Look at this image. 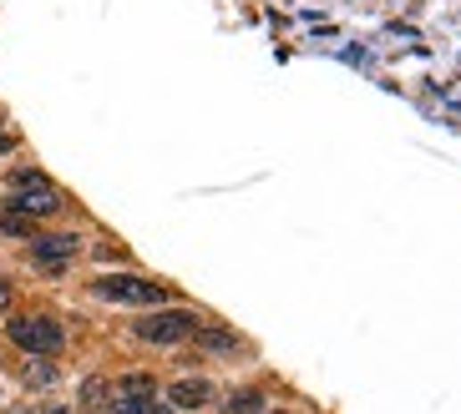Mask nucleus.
<instances>
[{
    "instance_id": "1",
    "label": "nucleus",
    "mask_w": 461,
    "mask_h": 414,
    "mask_svg": "<svg viewBox=\"0 0 461 414\" xmlns=\"http://www.w3.org/2000/svg\"><path fill=\"white\" fill-rule=\"evenodd\" d=\"M62 207V192L41 177V172H16L11 177V198H5V213H21V217H46Z\"/></svg>"
},
{
    "instance_id": "2",
    "label": "nucleus",
    "mask_w": 461,
    "mask_h": 414,
    "mask_svg": "<svg viewBox=\"0 0 461 414\" xmlns=\"http://www.w3.org/2000/svg\"><path fill=\"white\" fill-rule=\"evenodd\" d=\"M92 298H107V304H132V308H152V304H168L173 293L162 283H147V278H132V273H107L92 283Z\"/></svg>"
},
{
    "instance_id": "3",
    "label": "nucleus",
    "mask_w": 461,
    "mask_h": 414,
    "mask_svg": "<svg viewBox=\"0 0 461 414\" xmlns=\"http://www.w3.org/2000/svg\"><path fill=\"white\" fill-rule=\"evenodd\" d=\"M5 334H11V344H16V349L41 353V359H46V353H56L66 344L62 323L46 319V313H21V319H11V329H5Z\"/></svg>"
},
{
    "instance_id": "4",
    "label": "nucleus",
    "mask_w": 461,
    "mask_h": 414,
    "mask_svg": "<svg viewBox=\"0 0 461 414\" xmlns=\"http://www.w3.org/2000/svg\"><path fill=\"white\" fill-rule=\"evenodd\" d=\"M198 334V319L193 313H183V308H168V313H147L143 323H137V338H147V344H183V338Z\"/></svg>"
},
{
    "instance_id": "5",
    "label": "nucleus",
    "mask_w": 461,
    "mask_h": 414,
    "mask_svg": "<svg viewBox=\"0 0 461 414\" xmlns=\"http://www.w3.org/2000/svg\"><path fill=\"white\" fill-rule=\"evenodd\" d=\"M81 253V238L77 232H46V238H36L31 258L41 263V268H62V263H71Z\"/></svg>"
},
{
    "instance_id": "6",
    "label": "nucleus",
    "mask_w": 461,
    "mask_h": 414,
    "mask_svg": "<svg viewBox=\"0 0 461 414\" xmlns=\"http://www.w3.org/2000/svg\"><path fill=\"white\" fill-rule=\"evenodd\" d=\"M208 399H213V384H208V379H177V384H168V404H177V410H203Z\"/></svg>"
},
{
    "instance_id": "7",
    "label": "nucleus",
    "mask_w": 461,
    "mask_h": 414,
    "mask_svg": "<svg viewBox=\"0 0 461 414\" xmlns=\"http://www.w3.org/2000/svg\"><path fill=\"white\" fill-rule=\"evenodd\" d=\"M152 394H158L152 374H128V379H117V389H111V404H137V399H152Z\"/></svg>"
},
{
    "instance_id": "8",
    "label": "nucleus",
    "mask_w": 461,
    "mask_h": 414,
    "mask_svg": "<svg viewBox=\"0 0 461 414\" xmlns=\"http://www.w3.org/2000/svg\"><path fill=\"white\" fill-rule=\"evenodd\" d=\"M81 410H86V414H107L111 410V394H107V384H102V379L81 384Z\"/></svg>"
},
{
    "instance_id": "9",
    "label": "nucleus",
    "mask_w": 461,
    "mask_h": 414,
    "mask_svg": "<svg viewBox=\"0 0 461 414\" xmlns=\"http://www.w3.org/2000/svg\"><path fill=\"white\" fill-rule=\"evenodd\" d=\"M21 379L31 384V389H46V384H56V379H62V374H56V364H51V359H41V353H31V364H26V374H21Z\"/></svg>"
},
{
    "instance_id": "10",
    "label": "nucleus",
    "mask_w": 461,
    "mask_h": 414,
    "mask_svg": "<svg viewBox=\"0 0 461 414\" xmlns=\"http://www.w3.org/2000/svg\"><path fill=\"white\" fill-rule=\"evenodd\" d=\"M198 344H203V349H218V353L239 349V344H234V334H223V329H203V334H198Z\"/></svg>"
},
{
    "instance_id": "11",
    "label": "nucleus",
    "mask_w": 461,
    "mask_h": 414,
    "mask_svg": "<svg viewBox=\"0 0 461 414\" xmlns=\"http://www.w3.org/2000/svg\"><path fill=\"white\" fill-rule=\"evenodd\" d=\"M107 414H168L158 399H137V404H111Z\"/></svg>"
},
{
    "instance_id": "12",
    "label": "nucleus",
    "mask_w": 461,
    "mask_h": 414,
    "mask_svg": "<svg viewBox=\"0 0 461 414\" xmlns=\"http://www.w3.org/2000/svg\"><path fill=\"white\" fill-rule=\"evenodd\" d=\"M0 232H11V238H26V232H31V223H26L21 213H5V217H0Z\"/></svg>"
},
{
    "instance_id": "13",
    "label": "nucleus",
    "mask_w": 461,
    "mask_h": 414,
    "mask_svg": "<svg viewBox=\"0 0 461 414\" xmlns=\"http://www.w3.org/2000/svg\"><path fill=\"white\" fill-rule=\"evenodd\" d=\"M254 404H259V394H239V399H234V404H228V414H249V410H254Z\"/></svg>"
},
{
    "instance_id": "14",
    "label": "nucleus",
    "mask_w": 461,
    "mask_h": 414,
    "mask_svg": "<svg viewBox=\"0 0 461 414\" xmlns=\"http://www.w3.org/2000/svg\"><path fill=\"white\" fill-rule=\"evenodd\" d=\"M11 304V283H5V278H0V308Z\"/></svg>"
},
{
    "instance_id": "15",
    "label": "nucleus",
    "mask_w": 461,
    "mask_h": 414,
    "mask_svg": "<svg viewBox=\"0 0 461 414\" xmlns=\"http://www.w3.org/2000/svg\"><path fill=\"white\" fill-rule=\"evenodd\" d=\"M11 147H16V137H5V132H0V152H11Z\"/></svg>"
},
{
    "instance_id": "16",
    "label": "nucleus",
    "mask_w": 461,
    "mask_h": 414,
    "mask_svg": "<svg viewBox=\"0 0 461 414\" xmlns=\"http://www.w3.org/2000/svg\"><path fill=\"white\" fill-rule=\"evenodd\" d=\"M41 414H71V410H62V404H46V410H41Z\"/></svg>"
},
{
    "instance_id": "17",
    "label": "nucleus",
    "mask_w": 461,
    "mask_h": 414,
    "mask_svg": "<svg viewBox=\"0 0 461 414\" xmlns=\"http://www.w3.org/2000/svg\"><path fill=\"white\" fill-rule=\"evenodd\" d=\"M269 414H284V410H269Z\"/></svg>"
}]
</instances>
